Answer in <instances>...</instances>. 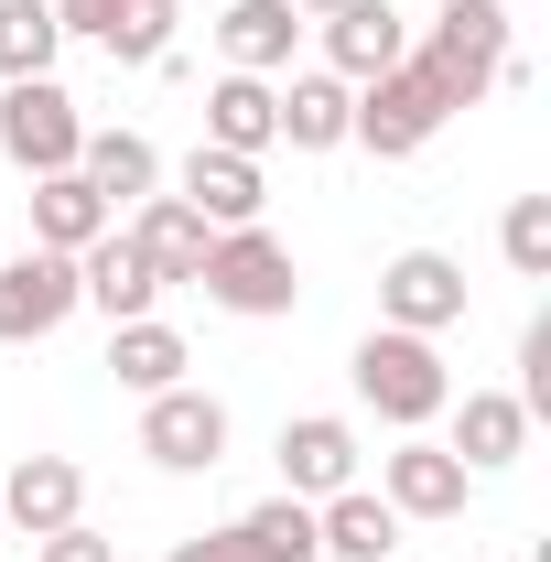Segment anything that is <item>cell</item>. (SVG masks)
<instances>
[{
    "label": "cell",
    "mask_w": 551,
    "mask_h": 562,
    "mask_svg": "<svg viewBox=\"0 0 551 562\" xmlns=\"http://www.w3.org/2000/svg\"><path fill=\"white\" fill-rule=\"evenodd\" d=\"M76 173L109 195V206H140V195H162V151L140 131H87L76 140Z\"/></svg>",
    "instance_id": "21"
},
{
    "label": "cell",
    "mask_w": 551,
    "mask_h": 562,
    "mask_svg": "<svg viewBox=\"0 0 551 562\" xmlns=\"http://www.w3.org/2000/svg\"><path fill=\"white\" fill-rule=\"evenodd\" d=\"M87 519V476H76V454H22L11 476H0V530H66Z\"/></svg>",
    "instance_id": "11"
},
{
    "label": "cell",
    "mask_w": 551,
    "mask_h": 562,
    "mask_svg": "<svg viewBox=\"0 0 551 562\" xmlns=\"http://www.w3.org/2000/svg\"><path fill=\"white\" fill-rule=\"evenodd\" d=\"M66 314H76V260L66 249H22L0 271V347H44Z\"/></svg>",
    "instance_id": "8"
},
{
    "label": "cell",
    "mask_w": 551,
    "mask_h": 562,
    "mask_svg": "<svg viewBox=\"0 0 551 562\" xmlns=\"http://www.w3.org/2000/svg\"><path fill=\"white\" fill-rule=\"evenodd\" d=\"M465 487H476V476H465L443 443H401V454H379V497H390L401 519H454Z\"/></svg>",
    "instance_id": "14"
},
{
    "label": "cell",
    "mask_w": 551,
    "mask_h": 562,
    "mask_svg": "<svg viewBox=\"0 0 551 562\" xmlns=\"http://www.w3.org/2000/svg\"><path fill=\"white\" fill-rule=\"evenodd\" d=\"M292 11H303V22H325V11H336V0H292Z\"/></svg>",
    "instance_id": "31"
},
{
    "label": "cell",
    "mask_w": 551,
    "mask_h": 562,
    "mask_svg": "<svg viewBox=\"0 0 551 562\" xmlns=\"http://www.w3.org/2000/svg\"><path fill=\"white\" fill-rule=\"evenodd\" d=\"M497 249H508L519 281H551V195H519V206L497 216Z\"/></svg>",
    "instance_id": "27"
},
{
    "label": "cell",
    "mask_w": 551,
    "mask_h": 562,
    "mask_svg": "<svg viewBox=\"0 0 551 562\" xmlns=\"http://www.w3.org/2000/svg\"><path fill=\"white\" fill-rule=\"evenodd\" d=\"M281 497H336V487H357V422H336V412H303V422H281Z\"/></svg>",
    "instance_id": "10"
},
{
    "label": "cell",
    "mask_w": 551,
    "mask_h": 562,
    "mask_svg": "<svg viewBox=\"0 0 551 562\" xmlns=\"http://www.w3.org/2000/svg\"><path fill=\"white\" fill-rule=\"evenodd\" d=\"M195 292H206L216 314L271 325V314H292V303H303V271H292V249H281L271 227H216V249H206V271H195Z\"/></svg>",
    "instance_id": "3"
},
{
    "label": "cell",
    "mask_w": 551,
    "mask_h": 562,
    "mask_svg": "<svg viewBox=\"0 0 551 562\" xmlns=\"http://www.w3.org/2000/svg\"><path fill=\"white\" fill-rule=\"evenodd\" d=\"M519 22H508V0H443L432 11V33H421L412 55L443 76V98L454 109H476L486 87H519V44H508Z\"/></svg>",
    "instance_id": "1"
},
{
    "label": "cell",
    "mask_w": 551,
    "mask_h": 562,
    "mask_svg": "<svg viewBox=\"0 0 551 562\" xmlns=\"http://www.w3.org/2000/svg\"><path fill=\"white\" fill-rule=\"evenodd\" d=\"M216 44H227V76H281L292 44H303V11H292V0H227Z\"/></svg>",
    "instance_id": "20"
},
{
    "label": "cell",
    "mask_w": 551,
    "mask_h": 562,
    "mask_svg": "<svg viewBox=\"0 0 551 562\" xmlns=\"http://www.w3.org/2000/svg\"><path fill=\"white\" fill-rule=\"evenodd\" d=\"M379 325H401V336L465 325V271H454L443 249H401V260L379 271Z\"/></svg>",
    "instance_id": "7"
},
{
    "label": "cell",
    "mask_w": 551,
    "mask_h": 562,
    "mask_svg": "<svg viewBox=\"0 0 551 562\" xmlns=\"http://www.w3.org/2000/svg\"><path fill=\"white\" fill-rule=\"evenodd\" d=\"M33 562H120V552H109L87 519H66V530H44V541H33Z\"/></svg>",
    "instance_id": "28"
},
{
    "label": "cell",
    "mask_w": 551,
    "mask_h": 562,
    "mask_svg": "<svg viewBox=\"0 0 551 562\" xmlns=\"http://www.w3.org/2000/svg\"><path fill=\"white\" fill-rule=\"evenodd\" d=\"M357 401L390 422V432H421V422L454 412V368L432 336H401V325H379L368 347H357Z\"/></svg>",
    "instance_id": "2"
},
{
    "label": "cell",
    "mask_w": 551,
    "mask_h": 562,
    "mask_svg": "<svg viewBox=\"0 0 551 562\" xmlns=\"http://www.w3.org/2000/svg\"><path fill=\"white\" fill-rule=\"evenodd\" d=\"M227 530H238L249 562H325V541H314V497H260V508L227 519Z\"/></svg>",
    "instance_id": "24"
},
{
    "label": "cell",
    "mask_w": 551,
    "mask_h": 562,
    "mask_svg": "<svg viewBox=\"0 0 551 562\" xmlns=\"http://www.w3.org/2000/svg\"><path fill=\"white\" fill-rule=\"evenodd\" d=\"M120 238H131L140 260H151V281H195V271H206V249H216V227L184 206V195H140Z\"/></svg>",
    "instance_id": "12"
},
{
    "label": "cell",
    "mask_w": 551,
    "mask_h": 562,
    "mask_svg": "<svg viewBox=\"0 0 551 562\" xmlns=\"http://www.w3.org/2000/svg\"><path fill=\"white\" fill-rule=\"evenodd\" d=\"M184 368H195V357H184V336H173L162 314L109 325V379H120V390H140V401H151V390H184Z\"/></svg>",
    "instance_id": "22"
},
{
    "label": "cell",
    "mask_w": 551,
    "mask_h": 562,
    "mask_svg": "<svg viewBox=\"0 0 551 562\" xmlns=\"http://www.w3.org/2000/svg\"><path fill=\"white\" fill-rule=\"evenodd\" d=\"M173 562H249V552H238V530H195V541H173Z\"/></svg>",
    "instance_id": "30"
},
{
    "label": "cell",
    "mask_w": 551,
    "mask_h": 562,
    "mask_svg": "<svg viewBox=\"0 0 551 562\" xmlns=\"http://www.w3.org/2000/svg\"><path fill=\"white\" fill-rule=\"evenodd\" d=\"M401 55H412V22H401L390 0H336V11H325V76L368 87V76H390Z\"/></svg>",
    "instance_id": "9"
},
{
    "label": "cell",
    "mask_w": 551,
    "mask_h": 562,
    "mask_svg": "<svg viewBox=\"0 0 551 562\" xmlns=\"http://www.w3.org/2000/svg\"><path fill=\"white\" fill-rule=\"evenodd\" d=\"M44 11H55V33H87V44L109 33V0H44Z\"/></svg>",
    "instance_id": "29"
},
{
    "label": "cell",
    "mask_w": 551,
    "mask_h": 562,
    "mask_svg": "<svg viewBox=\"0 0 551 562\" xmlns=\"http://www.w3.org/2000/svg\"><path fill=\"white\" fill-rule=\"evenodd\" d=\"M151 292H162V281H151V260H140L120 227H109L98 249H76V303H98L109 325H140V314H151Z\"/></svg>",
    "instance_id": "18"
},
{
    "label": "cell",
    "mask_w": 551,
    "mask_h": 562,
    "mask_svg": "<svg viewBox=\"0 0 551 562\" xmlns=\"http://www.w3.org/2000/svg\"><path fill=\"white\" fill-rule=\"evenodd\" d=\"M173 22H184V0H109V66H173Z\"/></svg>",
    "instance_id": "25"
},
{
    "label": "cell",
    "mask_w": 551,
    "mask_h": 562,
    "mask_svg": "<svg viewBox=\"0 0 551 562\" xmlns=\"http://www.w3.org/2000/svg\"><path fill=\"white\" fill-rule=\"evenodd\" d=\"M465 476H497V465H519L530 454V412L508 401V390H465V412H454V443H443Z\"/></svg>",
    "instance_id": "19"
},
{
    "label": "cell",
    "mask_w": 551,
    "mask_h": 562,
    "mask_svg": "<svg viewBox=\"0 0 551 562\" xmlns=\"http://www.w3.org/2000/svg\"><path fill=\"white\" fill-rule=\"evenodd\" d=\"M314 541H325V562H390L401 552V508L379 487H336V497H314Z\"/></svg>",
    "instance_id": "15"
},
{
    "label": "cell",
    "mask_w": 551,
    "mask_h": 562,
    "mask_svg": "<svg viewBox=\"0 0 551 562\" xmlns=\"http://www.w3.org/2000/svg\"><path fill=\"white\" fill-rule=\"evenodd\" d=\"M184 206L206 216V227H260V206H271V184H260V162H238V151H184Z\"/></svg>",
    "instance_id": "17"
},
{
    "label": "cell",
    "mask_w": 551,
    "mask_h": 562,
    "mask_svg": "<svg viewBox=\"0 0 551 562\" xmlns=\"http://www.w3.org/2000/svg\"><path fill=\"white\" fill-rule=\"evenodd\" d=\"M454 120V98H443V76L421 66V55H401L390 76H368L357 87V120H346V140H368L379 162H412L421 140Z\"/></svg>",
    "instance_id": "4"
},
{
    "label": "cell",
    "mask_w": 551,
    "mask_h": 562,
    "mask_svg": "<svg viewBox=\"0 0 551 562\" xmlns=\"http://www.w3.org/2000/svg\"><path fill=\"white\" fill-rule=\"evenodd\" d=\"M271 140H281V87H271V76H216V87H206V151L260 162Z\"/></svg>",
    "instance_id": "16"
},
{
    "label": "cell",
    "mask_w": 551,
    "mask_h": 562,
    "mask_svg": "<svg viewBox=\"0 0 551 562\" xmlns=\"http://www.w3.org/2000/svg\"><path fill=\"white\" fill-rule=\"evenodd\" d=\"M55 55H66L55 11H44V0H0V87H11V76H55Z\"/></svg>",
    "instance_id": "26"
},
{
    "label": "cell",
    "mask_w": 551,
    "mask_h": 562,
    "mask_svg": "<svg viewBox=\"0 0 551 562\" xmlns=\"http://www.w3.org/2000/svg\"><path fill=\"white\" fill-rule=\"evenodd\" d=\"M76 140H87V120H76V98L55 76H11V87H0V151H11L22 173H66Z\"/></svg>",
    "instance_id": "6"
},
{
    "label": "cell",
    "mask_w": 551,
    "mask_h": 562,
    "mask_svg": "<svg viewBox=\"0 0 551 562\" xmlns=\"http://www.w3.org/2000/svg\"><path fill=\"white\" fill-rule=\"evenodd\" d=\"M109 227H120V206H109V195H98V184H87V173H33V249H98V238H109Z\"/></svg>",
    "instance_id": "13"
},
{
    "label": "cell",
    "mask_w": 551,
    "mask_h": 562,
    "mask_svg": "<svg viewBox=\"0 0 551 562\" xmlns=\"http://www.w3.org/2000/svg\"><path fill=\"white\" fill-rule=\"evenodd\" d=\"M140 454L162 465V476H216L227 465V401L216 390H151L140 401Z\"/></svg>",
    "instance_id": "5"
},
{
    "label": "cell",
    "mask_w": 551,
    "mask_h": 562,
    "mask_svg": "<svg viewBox=\"0 0 551 562\" xmlns=\"http://www.w3.org/2000/svg\"><path fill=\"white\" fill-rule=\"evenodd\" d=\"M346 120H357V87H346V76H292V87H281V140H292V151H336L346 140Z\"/></svg>",
    "instance_id": "23"
}]
</instances>
